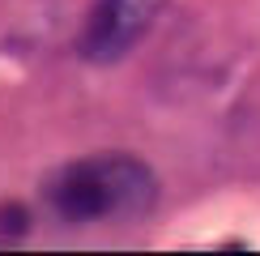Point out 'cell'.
Here are the masks:
<instances>
[{
  "mask_svg": "<svg viewBox=\"0 0 260 256\" xmlns=\"http://www.w3.org/2000/svg\"><path fill=\"white\" fill-rule=\"evenodd\" d=\"M162 0H94L77 35V56L85 64H120L154 26Z\"/></svg>",
  "mask_w": 260,
  "mask_h": 256,
  "instance_id": "cell-2",
  "label": "cell"
},
{
  "mask_svg": "<svg viewBox=\"0 0 260 256\" xmlns=\"http://www.w3.org/2000/svg\"><path fill=\"white\" fill-rule=\"evenodd\" d=\"M39 197L51 218L69 227L137 222L158 205V175L133 154H90L47 171Z\"/></svg>",
  "mask_w": 260,
  "mask_h": 256,
  "instance_id": "cell-1",
  "label": "cell"
},
{
  "mask_svg": "<svg viewBox=\"0 0 260 256\" xmlns=\"http://www.w3.org/2000/svg\"><path fill=\"white\" fill-rule=\"evenodd\" d=\"M0 235H9V239L26 235V213H21V205H5L0 209Z\"/></svg>",
  "mask_w": 260,
  "mask_h": 256,
  "instance_id": "cell-3",
  "label": "cell"
}]
</instances>
